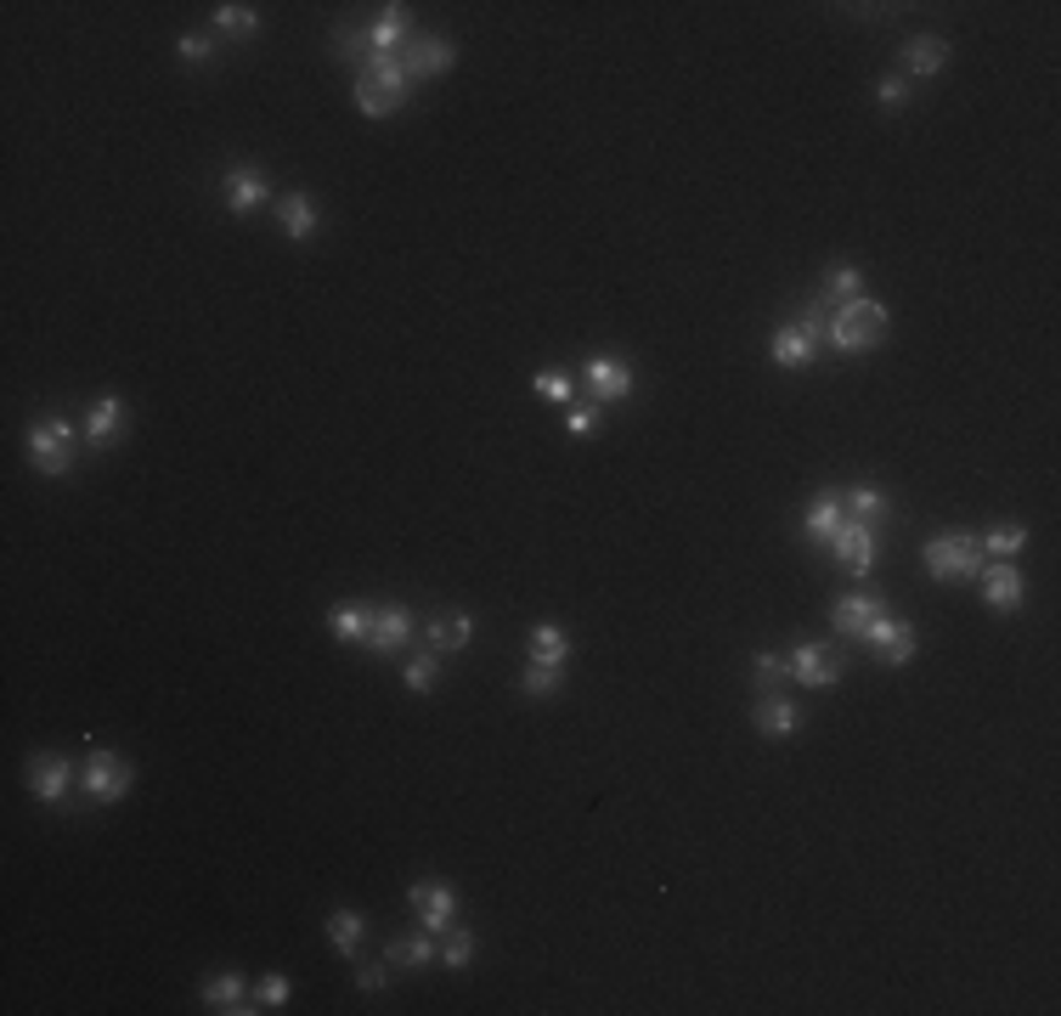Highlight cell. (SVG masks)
Segmentation results:
<instances>
[{
  "label": "cell",
  "instance_id": "4",
  "mask_svg": "<svg viewBox=\"0 0 1061 1016\" xmlns=\"http://www.w3.org/2000/svg\"><path fill=\"white\" fill-rule=\"evenodd\" d=\"M130 762L119 757V751H108V746H90V757H85V768H79V791L90 796V802H125V791H130Z\"/></svg>",
  "mask_w": 1061,
  "mask_h": 1016
},
{
  "label": "cell",
  "instance_id": "37",
  "mask_svg": "<svg viewBox=\"0 0 1061 1016\" xmlns=\"http://www.w3.org/2000/svg\"><path fill=\"white\" fill-rule=\"evenodd\" d=\"M255 1005L260 1010H277V1005H288V977H260V988H255Z\"/></svg>",
  "mask_w": 1061,
  "mask_h": 1016
},
{
  "label": "cell",
  "instance_id": "16",
  "mask_svg": "<svg viewBox=\"0 0 1061 1016\" xmlns=\"http://www.w3.org/2000/svg\"><path fill=\"white\" fill-rule=\"evenodd\" d=\"M367 45H373L378 57H401L407 45H412V12H407V7H384L378 23L367 29Z\"/></svg>",
  "mask_w": 1061,
  "mask_h": 1016
},
{
  "label": "cell",
  "instance_id": "14",
  "mask_svg": "<svg viewBox=\"0 0 1061 1016\" xmlns=\"http://www.w3.org/2000/svg\"><path fill=\"white\" fill-rule=\"evenodd\" d=\"M266 175L260 170H249V164H237V170H226L221 175V199H226V210L232 215H249V210H260L266 204Z\"/></svg>",
  "mask_w": 1061,
  "mask_h": 1016
},
{
  "label": "cell",
  "instance_id": "26",
  "mask_svg": "<svg viewBox=\"0 0 1061 1016\" xmlns=\"http://www.w3.org/2000/svg\"><path fill=\"white\" fill-rule=\"evenodd\" d=\"M424 639L436 644V650H463V644L474 639V621H469V616H447V621L436 616V621L424 627Z\"/></svg>",
  "mask_w": 1061,
  "mask_h": 1016
},
{
  "label": "cell",
  "instance_id": "30",
  "mask_svg": "<svg viewBox=\"0 0 1061 1016\" xmlns=\"http://www.w3.org/2000/svg\"><path fill=\"white\" fill-rule=\"evenodd\" d=\"M215 29H226V34H237V40H249V34H260V12H255V7H237V0H226V7H215Z\"/></svg>",
  "mask_w": 1061,
  "mask_h": 1016
},
{
  "label": "cell",
  "instance_id": "39",
  "mask_svg": "<svg viewBox=\"0 0 1061 1016\" xmlns=\"http://www.w3.org/2000/svg\"><path fill=\"white\" fill-rule=\"evenodd\" d=\"M593 424H599V402H576V407L565 413V429H570V435H588Z\"/></svg>",
  "mask_w": 1061,
  "mask_h": 1016
},
{
  "label": "cell",
  "instance_id": "6",
  "mask_svg": "<svg viewBox=\"0 0 1061 1016\" xmlns=\"http://www.w3.org/2000/svg\"><path fill=\"white\" fill-rule=\"evenodd\" d=\"M825 306H813L802 322H785L780 333H774V362L780 367H807L813 356H818V333H825Z\"/></svg>",
  "mask_w": 1061,
  "mask_h": 1016
},
{
  "label": "cell",
  "instance_id": "27",
  "mask_svg": "<svg viewBox=\"0 0 1061 1016\" xmlns=\"http://www.w3.org/2000/svg\"><path fill=\"white\" fill-rule=\"evenodd\" d=\"M858 266H830V277H825V295H818V306L825 311H836V306H847V300H858Z\"/></svg>",
  "mask_w": 1061,
  "mask_h": 1016
},
{
  "label": "cell",
  "instance_id": "3",
  "mask_svg": "<svg viewBox=\"0 0 1061 1016\" xmlns=\"http://www.w3.org/2000/svg\"><path fill=\"white\" fill-rule=\"evenodd\" d=\"M926 570L943 576V582H972V576H983V537H972V531L932 537L926 543Z\"/></svg>",
  "mask_w": 1061,
  "mask_h": 1016
},
{
  "label": "cell",
  "instance_id": "23",
  "mask_svg": "<svg viewBox=\"0 0 1061 1016\" xmlns=\"http://www.w3.org/2000/svg\"><path fill=\"white\" fill-rule=\"evenodd\" d=\"M277 221H282V232L294 237V244H311V232H317V204L306 199V192H288V199L277 204Z\"/></svg>",
  "mask_w": 1061,
  "mask_h": 1016
},
{
  "label": "cell",
  "instance_id": "32",
  "mask_svg": "<svg viewBox=\"0 0 1061 1016\" xmlns=\"http://www.w3.org/2000/svg\"><path fill=\"white\" fill-rule=\"evenodd\" d=\"M559 672H565V666L525 661V677H519V689H525V695H554V689H559Z\"/></svg>",
  "mask_w": 1061,
  "mask_h": 1016
},
{
  "label": "cell",
  "instance_id": "36",
  "mask_svg": "<svg viewBox=\"0 0 1061 1016\" xmlns=\"http://www.w3.org/2000/svg\"><path fill=\"white\" fill-rule=\"evenodd\" d=\"M436 672H441V661H436V655H412V661H407V689H412V695H424L429 684H436Z\"/></svg>",
  "mask_w": 1061,
  "mask_h": 1016
},
{
  "label": "cell",
  "instance_id": "35",
  "mask_svg": "<svg viewBox=\"0 0 1061 1016\" xmlns=\"http://www.w3.org/2000/svg\"><path fill=\"white\" fill-rule=\"evenodd\" d=\"M469 954H474V938H469L463 927H447V949H441V965H452V972H463V965H469Z\"/></svg>",
  "mask_w": 1061,
  "mask_h": 1016
},
{
  "label": "cell",
  "instance_id": "41",
  "mask_svg": "<svg viewBox=\"0 0 1061 1016\" xmlns=\"http://www.w3.org/2000/svg\"><path fill=\"white\" fill-rule=\"evenodd\" d=\"M210 57H215V45H210L204 34H181V63L199 68V63H210Z\"/></svg>",
  "mask_w": 1061,
  "mask_h": 1016
},
{
  "label": "cell",
  "instance_id": "34",
  "mask_svg": "<svg viewBox=\"0 0 1061 1016\" xmlns=\"http://www.w3.org/2000/svg\"><path fill=\"white\" fill-rule=\"evenodd\" d=\"M842 509H847V520H876L887 503H881V492H876V486H853V492L842 498Z\"/></svg>",
  "mask_w": 1061,
  "mask_h": 1016
},
{
  "label": "cell",
  "instance_id": "19",
  "mask_svg": "<svg viewBox=\"0 0 1061 1016\" xmlns=\"http://www.w3.org/2000/svg\"><path fill=\"white\" fill-rule=\"evenodd\" d=\"M876 616H881V599H876V593H847V599L830 605V627H836V633H847V639H864V627H870Z\"/></svg>",
  "mask_w": 1061,
  "mask_h": 1016
},
{
  "label": "cell",
  "instance_id": "10",
  "mask_svg": "<svg viewBox=\"0 0 1061 1016\" xmlns=\"http://www.w3.org/2000/svg\"><path fill=\"white\" fill-rule=\"evenodd\" d=\"M68 785H74V762H68V757H57V751L29 757V791H34L40 802H63Z\"/></svg>",
  "mask_w": 1061,
  "mask_h": 1016
},
{
  "label": "cell",
  "instance_id": "21",
  "mask_svg": "<svg viewBox=\"0 0 1061 1016\" xmlns=\"http://www.w3.org/2000/svg\"><path fill=\"white\" fill-rule=\"evenodd\" d=\"M842 520H847V509H842V492H818L813 503H807V537L813 543H830L836 531H842Z\"/></svg>",
  "mask_w": 1061,
  "mask_h": 1016
},
{
  "label": "cell",
  "instance_id": "43",
  "mask_svg": "<svg viewBox=\"0 0 1061 1016\" xmlns=\"http://www.w3.org/2000/svg\"><path fill=\"white\" fill-rule=\"evenodd\" d=\"M384 977H390V965H362V972H356V988H362V994H378Z\"/></svg>",
  "mask_w": 1061,
  "mask_h": 1016
},
{
  "label": "cell",
  "instance_id": "11",
  "mask_svg": "<svg viewBox=\"0 0 1061 1016\" xmlns=\"http://www.w3.org/2000/svg\"><path fill=\"white\" fill-rule=\"evenodd\" d=\"M582 384L593 391V402H621L626 391H633V367L615 362V356H588L582 362Z\"/></svg>",
  "mask_w": 1061,
  "mask_h": 1016
},
{
  "label": "cell",
  "instance_id": "2",
  "mask_svg": "<svg viewBox=\"0 0 1061 1016\" xmlns=\"http://www.w3.org/2000/svg\"><path fill=\"white\" fill-rule=\"evenodd\" d=\"M407 68H401V57H367L362 68H356V108L367 114V119H384V114H396L401 103H407Z\"/></svg>",
  "mask_w": 1061,
  "mask_h": 1016
},
{
  "label": "cell",
  "instance_id": "22",
  "mask_svg": "<svg viewBox=\"0 0 1061 1016\" xmlns=\"http://www.w3.org/2000/svg\"><path fill=\"white\" fill-rule=\"evenodd\" d=\"M943 63H949V40H937V34H914V40L903 45V68L921 74V79L937 74Z\"/></svg>",
  "mask_w": 1061,
  "mask_h": 1016
},
{
  "label": "cell",
  "instance_id": "20",
  "mask_svg": "<svg viewBox=\"0 0 1061 1016\" xmlns=\"http://www.w3.org/2000/svg\"><path fill=\"white\" fill-rule=\"evenodd\" d=\"M751 723H757V735H768V740H785V735H796L802 712H796L785 695H762V700H757V712H751Z\"/></svg>",
  "mask_w": 1061,
  "mask_h": 1016
},
{
  "label": "cell",
  "instance_id": "28",
  "mask_svg": "<svg viewBox=\"0 0 1061 1016\" xmlns=\"http://www.w3.org/2000/svg\"><path fill=\"white\" fill-rule=\"evenodd\" d=\"M384 960H390V972L396 965H429L436 960V943H429V932H412V938H396Z\"/></svg>",
  "mask_w": 1061,
  "mask_h": 1016
},
{
  "label": "cell",
  "instance_id": "18",
  "mask_svg": "<svg viewBox=\"0 0 1061 1016\" xmlns=\"http://www.w3.org/2000/svg\"><path fill=\"white\" fill-rule=\"evenodd\" d=\"M983 599H988V610H1017L1022 605V570L1010 559L983 565Z\"/></svg>",
  "mask_w": 1061,
  "mask_h": 1016
},
{
  "label": "cell",
  "instance_id": "38",
  "mask_svg": "<svg viewBox=\"0 0 1061 1016\" xmlns=\"http://www.w3.org/2000/svg\"><path fill=\"white\" fill-rule=\"evenodd\" d=\"M537 391H543L548 402H570V378H565L559 367H543V373H537Z\"/></svg>",
  "mask_w": 1061,
  "mask_h": 1016
},
{
  "label": "cell",
  "instance_id": "24",
  "mask_svg": "<svg viewBox=\"0 0 1061 1016\" xmlns=\"http://www.w3.org/2000/svg\"><path fill=\"white\" fill-rule=\"evenodd\" d=\"M204 1005L210 1010H260V1005H249L244 999V977H232V972H221V977H204Z\"/></svg>",
  "mask_w": 1061,
  "mask_h": 1016
},
{
  "label": "cell",
  "instance_id": "42",
  "mask_svg": "<svg viewBox=\"0 0 1061 1016\" xmlns=\"http://www.w3.org/2000/svg\"><path fill=\"white\" fill-rule=\"evenodd\" d=\"M876 96H881V108H887V114H898V108L909 103V85H903V79H881V90H876Z\"/></svg>",
  "mask_w": 1061,
  "mask_h": 1016
},
{
  "label": "cell",
  "instance_id": "9",
  "mask_svg": "<svg viewBox=\"0 0 1061 1016\" xmlns=\"http://www.w3.org/2000/svg\"><path fill=\"white\" fill-rule=\"evenodd\" d=\"M407 903L418 909V927L436 938V932H447L452 927V915H458V892L447 887V881H418L412 892H407Z\"/></svg>",
  "mask_w": 1061,
  "mask_h": 1016
},
{
  "label": "cell",
  "instance_id": "31",
  "mask_svg": "<svg viewBox=\"0 0 1061 1016\" xmlns=\"http://www.w3.org/2000/svg\"><path fill=\"white\" fill-rule=\"evenodd\" d=\"M367 621H373V610H356V605H340V610L328 616V627H333L345 644H367Z\"/></svg>",
  "mask_w": 1061,
  "mask_h": 1016
},
{
  "label": "cell",
  "instance_id": "15",
  "mask_svg": "<svg viewBox=\"0 0 1061 1016\" xmlns=\"http://www.w3.org/2000/svg\"><path fill=\"white\" fill-rule=\"evenodd\" d=\"M407 639H412V616H407L401 605L373 610V621H367V650H373V655H396Z\"/></svg>",
  "mask_w": 1061,
  "mask_h": 1016
},
{
  "label": "cell",
  "instance_id": "29",
  "mask_svg": "<svg viewBox=\"0 0 1061 1016\" xmlns=\"http://www.w3.org/2000/svg\"><path fill=\"white\" fill-rule=\"evenodd\" d=\"M328 938H333V949H340V954H356V943H362V915H356V909H333V915H328Z\"/></svg>",
  "mask_w": 1061,
  "mask_h": 1016
},
{
  "label": "cell",
  "instance_id": "13",
  "mask_svg": "<svg viewBox=\"0 0 1061 1016\" xmlns=\"http://www.w3.org/2000/svg\"><path fill=\"white\" fill-rule=\"evenodd\" d=\"M791 677L802 689H830L836 677H842V661L825 650V644H796V655H791Z\"/></svg>",
  "mask_w": 1061,
  "mask_h": 1016
},
{
  "label": "cell",
  "instance_id": "1",
  "mask_svg": "<svg viewBox=\"0 0 1061 1016\" xmlns=\"http://www.w3.org/2000/svg\"><path fill=\"white\" fill-rule=\"evenodd\" d=\"M825 333H830V345L842 356H858V351H876L881 339H887V306L881 300H847L825 317Z\"/></svg>",
  "mask_w": 1061,
  "mask_h": 1016
},
{
  "label": "cell",
  "instance_id": "17",
  "mask_svg": "<svg viewBox=\"0 0 1061 1016\" xmlns=\"http://www.w3.org/2000/svg\"><path fill=\"white\" fill-rule=\"evenodd\" d=\"M452 63H458L452 40H412L407 52H401V68H407V79H436V74H447Z\"/></svg>",
  "mask_w": 1061,
  "mask_h": 1016
},
{
  "label": "cell",
  "instance_id": "8",
  "mask_svg": "<svg viewBox=\"0 0 1061 1016\" xmlns=\"http://www.w3.org/2000/svg\"><path fill=\"white\" fill-rule=\"evenodd\" d=\"M864 644H870V655H876V661L903 666V661L914 655V627H909V621H898V616H876L870 627H864Z\"/></svg>",
  "mask_w": 1061,
  "mask_h": 1016
},
{
  "label": "cell",
  "instance_id": "25",
  "mask_svg": "<svg viewBox=\"0 0 1061 1016\" xmlns=\"http://www.w3.org/2000/svg\"><path fill=\"white\" fill-rule=\"evenodd\" d=\"M530 661H543V666H565V661H570V639L559 633L554 621L530 627Z\"/></svg>",
  "mask_w": 1061,
  "mask_h": 1016
},
{
  "label": "cell",
  "instance_id": "33",
  "mask_svg": "<svg viewBox=\"0 0 1061 1016\" xmlns=\"http://www.w3.org/2000/svg\"><path fill=\"white\" fill-rule=\"evenodd\" d=\"M1028 543V531L1022 525H999V531H988V537H983V554H994V559H1010V554H1017Z\"/></svg>",
  "mask_w": 1061,
  "mask_h": 1016
},
{
  "label": "cell",
  "instance_id": "5",
  "mask_svg": "<svg viewBox=\"0 0 1061 1016\" xmlns=\"http://www.w3.org/2000/svg\"><path fill=\"white\" fill-rule=\"evenodd\" d=\"M74 424L68 418H34L29 424V458H34V469L40 474H63L68 463H74Z\"/></svg>",
  "mask_w": 1061,
  "mask_h": 1016
},
{
  "label": "cell",
  "instance_id": "7",
  "mask_svg": "<svg viewBox=\"0 0 1061 1016\" xmlns=\"http://www.w3.org/2000/svg\"><path fill=\"white\" fill-rule=\"evenodd\" d=\"M825 548L847 565V576H870L876 570V531H870V520H842V531Z\"/></svg>",
  "mask_w": 1061,
  "mask_h": 1016
},
{
  "label": "cell",
  "instance_id": "12",
  "mask_svg": "<svg viewBox=\"0 0 1061 1016\" xmlns=\"http://www.w3.org/2000/svg\"><path fill=\"white\" fill-rule=\"evenodd\" d=\"M119 435H125V402H119V396H96L90 413H85V447H90V452H108Z\"/></svg>",
  "mask_w": 1061,
  "mask_h": 1016
},
{
  "label": "cell",
  "instance_id": "40",
  "mask_svg": "<svg viewBox=\"0 0 1061 1016\" xmlns=\"http://www.w3.org/2000/svg\"><path fill=\"white\" fill-rule=\"evenodd\" d=\"M751 672L762 677V684H780V677H791V661H785V655H757Z\"/></svg>",
  "mask_w": 1061,
  "mask_h": 1016
}]
</instances>
